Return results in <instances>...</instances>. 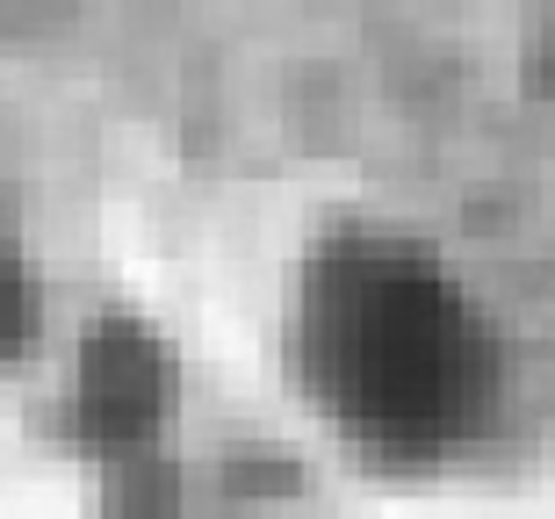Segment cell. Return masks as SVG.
I'll return each mask as SVG.
<instances>
[{"instance_id": "obj_2", "label": "cell", "mask_w": 555, "mask_h": 519, "mask_svg": "<svg viewBox=\"0 0 555 519\" xmlns=\"http://www.w3.org/2000/svg\"><path fill=\"white\" fill-rule=\"evenodd\" d=\"M166 412H173V361L144 325L130 317H108L102 333L80 347V368H73V433L94 447V455L138 462L152 455Z\"/></svg>"}, {"instance_id": "obj_3", "label": "cell", "mask_w": 555, "mask_h": 519, "mask_svg": "<svg viewBox=\"0 0 555 519\" xmlns=\"http://www.w3.org/2000/svg\"><path fill=\"white\" fill-rule=\"evenodd\" d=\"M29 325H37L29 274H22V252H15V238H8V217H0V361L29 347Z\"/></svg>"}, {"instance_id": "obj_1", "label": "cell", "mask_w": 555, "mask_h": 519, "mask_svg": "<svg viewBox=\"0 0 555 519\" xmlns=\"http://www.w3.org/2000/svg\"><path fill=\"white\" fill-rule=\"evenodd\" d=\"M296 375L375 462H448L498 412V339L454 274L397 238H332L296 296Z\"/></svg>"}]
</instances>
